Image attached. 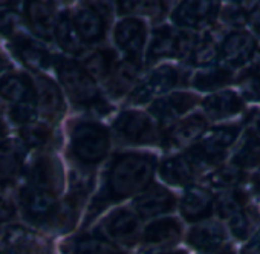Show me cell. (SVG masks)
Returning <instances> with one entry per match:
<instances>
[{"instance_id":"cell-11","label":"cell","mask_w":260,"mask_h":254,"mask_svg":"<svg viewBox=\"0 0 260 254\" xmlns=\"http://www.w3.org/2000/svg\"><path fill=\"white\" fill-rule=\"evenodd\" d=\"M255 48L257 45L251 34L237 31V33H231L223 40L220 46V54L228 65L237 68V66L245 65L252 57V54L255 52Z\"/></svg>"},{"instance_id":"cell-49","label":"cell","mask_w":260,"mask_h":254,"mask_svg":"<svg viewBox=\"0 0 260 254\" xmlns=\"http://www.w3.org/2000/svg\"><path fill=\"white\" fill-rule=\"evenodd\" d=\"M216 254H234V252L231 251V248H225V249H222V251H219Z\"/></svg>"},{"instance_id":"cell-39","label":"cell","mask_w":260,"mask_h":254,"mask_svg":"<svg viewBox=\"0 0 260 254\" xmlns=\"http://www.w3.org/2000/svg\"><path fill=\"white\" fill-rule=\"evenodd\" d=\"M242 95L249 101H260V75L248 74L239 83Z\"/></svg>"},{"instance_id":"cell-45","label":"cell","mask_w":260,"mask_h":254,"mask_svg":"<svg viewBox=\"0 0 260 254\" xmlns=\"http://www.w3.org/2000/svg\"><path fill=\"white\" fill-rule=\"evenodd\" d=\"M252 187H254V190L260 195V169H258V172L254 175V178H252Z\"/></svg>"},{"instance_id":"cell-12","label":"cell","mask_w":260,"mask_h":254,"mask_svg":"<svg viewBox=\"0 0 260 254\" xmlns=\"http://www.w3.org/2000/svg\"><path fill=\"white\" fill-rule=\"evenodd\" d=\"M217 11V4L216 2H205V0H191V2H184L181 4L175 14L173 19L179 26L185 28H196L201 26L216 16Z\"/></svg>"},{"instance_id":"cell-35","label":"cell","mask_w":260,"mask_h":254,"mask_svg":"<svg viewBox=\"0 0 260 254\" xmlns=\"http://www.w3.org/2000/svg\"><path fill=\"white\" fill-rule=\"evenodd\" d=\"M245 204V196L240 192H230L217 199V211L222 217H233Z\"/></svg>"},{"instance_id":"cell-21","label":"cell","mask_w":260,"mask_h":254,"mask_svg":"<svg viewBox=\"0 0 260 254\" xmlns=\"http://www.w3.org/2000/svg\"><path fill=\"white\" fill-rule=\"evenodd\" d=\"M0 97L8 101L22 104L34 103V84L26 75H8L0 80Z\"/></svg>"},{"instance_id":"cell-15","label":"cell","mask_w":260,"mask_h":254,"mask_svg":"<svg viewBox=\"0 0 260 254\" xmlns=\"http://www.w3.org/2000/svg\"><path fill=\"white\" fill-rule=\"evenodd\" d=\"M135 207L141 216L152 217L170 211L175 207V198L169 190L162 187H153L135 201Z\"/></svg>"},{"instance_id":"cell-2","label":"cell","mask_w":260,"mask_h":254,"mask_svg":"<svg viewBox=\"0 0 260 254\" xmlns=\"http://www.w3.org/2000/svg\"><path fill=\"white\" fill-rule=\"evenodd\" d=\"M58 75L72 101H75L77 104L92 106L96 109H109L106 103L101 100L93 78L87 74V71L83 66L72 60H61L58 65Z\"/></svg>"},{"instance_id":"cell-47","label":"cell","mask_w":260,"mask_h":254,"mask_svg":"<svg viewBox=\"0 0 260 254\" xmlns=\"http://www.w3.org/2000/svg\"><path fill=\"white\" fill-rule=\"evenodd\" d=\"M8 66H10V65H8V60H7L2 54H0V72H4Z\"/></svg>"},{"instance_id":"cell-24","label":"cell","mask_w":260,"mask_h":254,"mask_svg":"<svg viewBox=\"0 0 260 254\" xmlns=\"http://www.w3.org/2000/svg\"><path fill=\"white\" fill-rule=\"evenodd\" d=\"M225 240L223 230L216 224H205L194 227L188 233V243L201 251L214 252Z\"/></svg>"},{"instance_id":"cell-33","label":"cell","mask_w":260,"mask_h":254,"mask_svg":"<svg viewBox=\"0 0 260 254\" xmlns=\"http://www.w3.org/2000/svg\"><path fill=\"white\" fill-rule=\"evenodd\" d=\"M243 179V172L237 166H225L210 175V184L216 188H233Z\"/></svg>"},{"instance_id":"cell-10","label":"cell","mask_w":260,"mask_h":254,"mask_svg":"<svg viewBox=\"0 0 260 254\" xmlns=\"http://www.w3.org/2000/svg\"><path fill=\"white\" fill-rule=\"evenodd\" d=\"M57 195L46 192V190H40V188H28L22 199H23V205H25V211L26 216L29 217V220L32 222H46L49 219L54 217V213L57 210V202H55Z\"/></svg>"},{"instance_id":"cell-5","label":"cell","mask_w":260,"mask_h":254,"mask_svg":"<svg viewBox=\"0 0 260 254\" xmlns=\"http://www.w3.org/2000/svg\"><path fill=\"white\" fill-rule=\"evenodd\" d=\"M113 129L124 143L147 144L155 138L153 125L147 115L137 110H127L118 116Z\"/></svg>"},{"instance_id":"cell-34","label":"cell","mask_w":260,"mask_h":254,"mask_svg":"<svg viewBox=\"0 0 260 254\" xmlns=\"http://www.w3.org/2000/svg\"><path fill=\"white\" fill-rule=\"evenodd\" d=\"M72 254H121V252L106 240L83 237L74 243Z\"/></svg>"},{"instance_id":"cell-31","label":"cell","mask_w":260,"mask_h":254,"mask_svg":"<svg viewBox=\"0 0 260 254\" xmlns=\"http://www.w3.org/2000/svg\"><path fill=\"white\" fill-rule=\"evenodd\" d=\"M233 77V72L228 68H208L204 71H199L194 75L193 86L199 90H214L225 83H228Z\"/></svg>"},{"instance_id":"cell-23","label":"cell","mask_w":260,"mask_h":254,"mask_svg":"<svg viewBox=\"0 0 260 254\" xmlns=\"http://www.w3.org/2000/svg\"><path fill=\"white\" fill-rule=\"evenodd\" d=\"M204 109L207 115L213 119L228 118L242 109V101L239 95L233 90H223L210 95L204 101Z\"/></svg>"},{"instance_id":"cell-36","label":"cell","mask_w":260,"mask_h":254,"mask_svg":"<svg viewBox=\"0 0 260 254\" xmlns=\"http://www.w3.org/2000/svg\"><path fill=\"white\" fill-rule=\"evenodd\" d=\"M20 137L23 140V144H26L28 147H40L49 141L51 132H49V129H46L45 125L32 124V125L23 127L22 132H20Z\"/></svg>"},{"instance_id":"cell-6","label":"cell","mask_w":260,"mask_h":254,"mask_svg":"<svg viewBox=\"0 0 260 254\" xmlns=\"http://www.w3.org/2000/svg\"><path fill=\"white\" fill-rule=\"evenodd\" d=\"M194 37L188 33H173L170 28H161L155 33L147 60L156 61L162 57H182L193 48Z\"/></svg>"},{"instance_id":"cell-7","label":"cell","mask_w":260,"mask_h":254,"mask_svg":"<svg viewBox=\"0 0 260 254\" xmlns=\"http://www.w3.org/2000/svg\"><path fill=\"white\" fill-rule=\"evenodd\" d=\"M115 42L130 55V60H138L146 43V23L137 17L121 20L115 28Z\"/></svg>"},{"instance_id":"cell-20","label":"cell","mask_w":260,"mask_h":254,"mask_svg":"<svg viewBox=\"0 0 260 254\" xmlns=\"http://www.w3.org/2000/svg\"><path fill=\"white\" fill-rule=\"evenodd\" d=\"M198 161L190 155H181L170 158L161 166V176L166 182L181 185L188 182L198 170Z\"/></svg>"},{"instance_id":"cell-19","label":"cell","mask_w":260,"mask_h":254,"mask_svg":"<svg viewBox=\"0 0 260 254\" xmlns=\"http://www.w3.org/2000/svg\"><path fill=\"white\" fill-rule=\"evenodd\" d=\"M37 101L43 115L49 119H58L64 110L60 89L52 80L46 77L37 78Z\"/></svg>"},{"instance_id":"cell-13","label":"cell","mask_w":260,"mask_h":254,"mask_svg":"<svg viewBox=\"0 0 260 254\" xmlns=\"http://www.w3.org/2000/svg\"><path fill=\"white\" fill-rule=\"evenodd\" d=\"M138 227V217L127 210H118L104 220L107 236L124 243H132L137 239Z\"/></svg>"},{"instance_id":"cell-9","label":"cell","mask_w":260,"mask_h":254,"mask_svg":"<svg viewBox=\"0 0 260 254\" xmlns=\"http://www.w3.org/2000/svg\"><path fill=\"white\" fill-rule=\"evenodd\" d=\"M34 188L46 190L57 195L63 187V170L60 163L52 156H43L36 161L29 175Z\"/></svg>"},{"instance_id":"cell-3","label":"cell","mask_w":260,"mask_h":254,"mask_svg":"<svg viewBox=\"0 0 260 254\" xmlns=\"http://www.w3.org/2000/svg\"><path fill=\"white\" fill-rule=\"evenodd\" d=\"M71 149L80 163L96 164L109 150V134L100 124L81 122L72 131Z\"/></svg>"},{"instance_id":"cell-41","label":"cell","mask_w":260,"mask_h":254,"mask_svg":"<svg viewBox=\"0 0 260 254\" xmlns=\"http://www.w3.org/2000/svg\"><path fill=\"white\" fill-rule=\"evenodd\" d=\"M11 116H13L14 121L22 122V124H26V122L32 121L34 116H36V104L34 103H22V104H17L16 107H13Z\"/></svg>"},{"instance_id":"cell-38","label":"cell","mask_w":260,"mask_h":254,"mask_svg":"<svg viewBox=\"0 0 260 254\" xmlns=\"http://www.w3.org/2000/svg\"><path fill=\"white\" fill-rule=\"evenodd\" d=\"M16 195L14 188L8 182L0 184V222L8 220L16 213Z\"/></svg>"},{"instance_id":"cell-32","label":"cell","mask_w":260,"mask_h":254,"mask_svg":"<svg viewBox=\"0 0 260 254\" xmlns=\"http://www.w3.org/2000/svg\"><path fill=\"white\" fill-rule=\"evenodd\" d=\"M113 52L98 51L86 60L84 69L92 78H106L113 72Z\"/></svg>"},{"instance_id":"cell-16","label":"cell","mask_w":260,"mask_h":254,"mask_svg":"<svg viewBox=\"0 0 260 254\" xmlns=\"http://www.w3.org/2000/svg\"><path fill=\"white\" fill-rule=\"evenodd\" d=\"M26 17L29 20V25L32 31L45 39H52V34L55 33L57 20L54 14V8L48 2H32L26 7Z\"/></svg>"},{"instance_id":"cell-50","label":"cell","mask_w":260,"mask_h":254,"mask_svg":"<svg viewBox=\"0 0 260 254\" xmlns=\"http://www.w3.org/2000/svg\"><path fill=\"white\" fill-rule=\"evenodd\" d=\"M161 254H187L185 251H181V249H178V251H170V252H161Z\"/></svg>"},{"instance_id":"cell-14","label":"cell","mask_w":260,"mask_h":254,"mask_svg":"<svg viewBox=\"0 0 260 254\" xmlns=\"http://www.w3.org/2000/svg\"><path fill=\"white\" fill-rule=\"evenodd\" d=\"M207 127V121L201 115H191L173 125L167 132L164 143L167 147H181L198 140Z\"/></svg>"},{"instance_id":"cell-1","label":"cell","mask_w":260,"mask_h":254,"mask_svg":"<svg viewBox=\"0 0 260 254\" xmlns=\"http://www.w3.org/2000/svg\"><path fill=\"white\" fill-rule=\"evenodd\" d=\"M156 160L152 155L127 153L118 156L109 169L101 202H116L144 190L153 176Z\"/></svg>"},{"instance_id":"cell-26","label":"cell","mask_w":260,"mask_h":254,"mask_svg":"<svg viewBox=\"0 0 260 254\" xmlns=\"http://www.w3.org/2000/svg\"><path fill=\"white\" fill-rule=\"evenodd\" d=\"M25 158V146L17 140L0 144V176L10 178L22 169Z\"/></svg>"},{"instance_id":"cell-48","label":"cell","mask_w":260,"mask_h":254,"mask_svg":"<svg viewBox=\"0 0 260 254\" xmlns=\"http://www.w3.org/2000/svg\"><path fill=\"white\" fill-rule=\"evenodd\" d=\"M4 137H5V127H4L2 122H0V141L4 140Z\"/></svg>"},{"instance_id":"cell-29","label":"cell","mask_w":260,"mask_h":254,"mask_svg":"<svg viewBox=\"0 0 260 254\" xmlns=\"http://www.w3.org/2000/svg\"><path fill=\"white\" fill-rule=\"evenodd\" d=\"M137 74H138V65L135 60H127V61L121 63L110 74V77H112V80L109 83L110 93L115 97L122 95L130 87V84L134 83V80L137 78Z\"/></svg>"},{"instance_id":"cell-30","label":"cell","mask_w":260,"mask_h":254,"mask_svg":"<svg viewBox=\"0 0 260 254\" xmlns=\"http://www.w3.org/2000/svg\"><path fill=\"white\" fill-rule=\"evenodd\" d=\"M233 164L239 169L254 167L260 164V137L252 134L251 131L246 134L242 146L236 152L233 158Z\"/></svg>"},{"instance_id":"cell-43","label":"cell","mask_w":260,"mask_h":254,"mask_svg":"<svg viewBox=\"0 0 260 254\" xmlns=\"http://www.w3.org/2000/svg\"><path fill=\"white\" fill-rule=\"evenodd\" d=\"M242 254H260V231L255 234V237L243 248Z\"/></svg>"},{"instance_id":"cell-4","label":"cell","mask_w":260,"mask_h":254,"mask_svg":"<svg viewBox=\"0 0 260 254\" xmlns=\"http://www.w3.org/2000/svg\"><path fill=\"white\" fill-rule=\"evenodd\" d=\"M237 134L239 129L234 125L216 127V129L210 131L188 153L198 161V164L214 163L220 156H223V152L234 143Z\"/></svg>"},{"instance_id":"cell-44","label":"cell","mask_w":260,"mask_h":254,"mask_svg":"<svg viewBox=\"0 0 260 254\" xmlns=\"http://www.w3.org/2000/svg\"><path fill=\"white\" fill-rule=\"evenodd\" d=\"M251 132L260 137V112H255L251 118Z\"/></svg>"},{"instance_id":"cell-18","label":"cell","mask_w":260,"mask_h":254,"mask_svg":"<svg viewBox=\"0 0 260 254\" xmlns=\"http://www.w3.org/2000/svg\"><path fill=\"white\" fill-rule=\"evenodd\" d=\"M196 103H198L196 95L187 92H176L155 101L150 107V112L161 119H172L190 110Z\"/></svg>"},{"instance_id":"cell-22","label":"cell","mask_w":260,"mask_h":254,"mask_svg":"<svg viewBox=\"0 0 260 254\" xmlns=\"http://www.w3.org/2000/svg\"><path fill=\"white\" fill-rule=\"evenodd\" d=\"M74 23L77 26V31L83 42L95 43L100 42L104 37L106 25L103 17L92 8H83L78 10L74 19Z\"/></svg>"},{"instance_id":"cell-42","label":"cell","mask_w":260,"mask_h":254,"mask_svg":"<svg viewBox=\"0 0 260 254\" xmlns=\"http://www.w3.org/2000/svg\"><path fill=\"white\" fill-rule=\"evenodd\" d=\"M225 19H226L230 23L236 25V26H242V25H245L246 20H248V13H246V10H245L243 7H236V8L231 7V8L226 10Z\"/></svg>"},{"instance_id":"cell-25","label":"cell","mask_w":260,"mask_h":254,"mask_svg":"<svg viewBox=\"0 0 260 254\" xmlns=\"http://www.w3.org/2000/svg\"><path fill=\"white\" fill-rule=\"evenodd\" d=\"M13 49L16 55L23 61V65H26L29 69L42 71L49 66V55L46 49L32 40H28V39L17 40Z\"/></svg>"},{"instance_id":"cell-17","label":"cell","mask_w":260,"mask_h":254,"mask_svg":"<svg viewBox=\"0 0 260 254\" xmlns=\"http://www.w3.org/2000/svg\"><path fill=\"white\" fill-rule=\"evenodd\" d=\"M181 210L182 216L190 222L205 219L213 210V198L202 187H190L182 198Z\"/></svg>"},{"instance_id":"cell-40","label":"cell","mask_w":260,"mask_h":254,"mask_svg":"<svg viewBox=\"0 0 260 254\" xmlns=\"http://www.w3.org/2000/svg\"><path fill=\"white\" fill-rule=\"evenodd\" d=\"M230 225H231V231L233 234L237 237V239H245L251 230V225H252V219H251V214L248 211H239L237 214H234L230 220Z\"/></svg>"},{"instance_id":"cell-28","label":"cell","mask_w":260,"mask_h":254,"mask_svg":"<svg viewBox=\"0 0 260 254\" xmlns=\"http://www.w3.org/2000/svg\"><path fill=\"white\" fill-rule=\"evenodd\" d=\"M55 39L58 42V45L71 54H78L83 49V40L77 31V26L74 23V20L69 17L68 13H63L60 16V19L57 20V26H55Z\"/></svg>"},{"instance_id":"cell-37","label":"cell","mask_w":260,"mask_h":254,"mask_svg":"<svg viewBox=\"0 0 260 254\" xmlns=\"http://www.w3.org/2000/svg\"><path fill=\"white\" fill-rule=\"evenodd\" d=\"M219 54L217 45L211 39H204L202 42L196 43L193 49V63L198 66H208L216 60Z\"/></svg>"},{"instance_id":"cell-46","label":"cell","mask_w":260,"mask_h":254,"mask_svg":"<svg viewBox=\"0 0 260 254\" xmlns=\"http://www.w3.org/2000/svg\"><path fill=\"white\" fill-rule=\"evenodd\" d=\"M254 28L257 29V33L260 34V10L257 8L255 16H254Z\"/></svg>"},{"instance_id":"cell-8","label":"cell","mask_w":260,"mask_h":254,"mask_svg":"<svg viewBox=\"0 0 260 254\" xmlns=\"http://www.w3.org/2000/svg\"><path fill=\"white\" fill-rule=\"evenodd\" d=\"M176 80H178V72L172 66H162L134 90L130 101L135 104L147 103L153 97L170 90L176 84Z\"/></svg>"},{"instance_id":"cell-27","label":"cell","mask_w":260,"mask_h":254,"mask_svg":"<svg viewBox=\"0 0 260 254\" xmlns=\"http://www.w3.org/2000/svg\"><path fill=\"white\" fill-rule=\"evenodd\" d=\"M181 237V225L173 217H164L153 224H150L144 233V239L147 243L162 245L176 242Z\"/></svg>"}]
</instances>
